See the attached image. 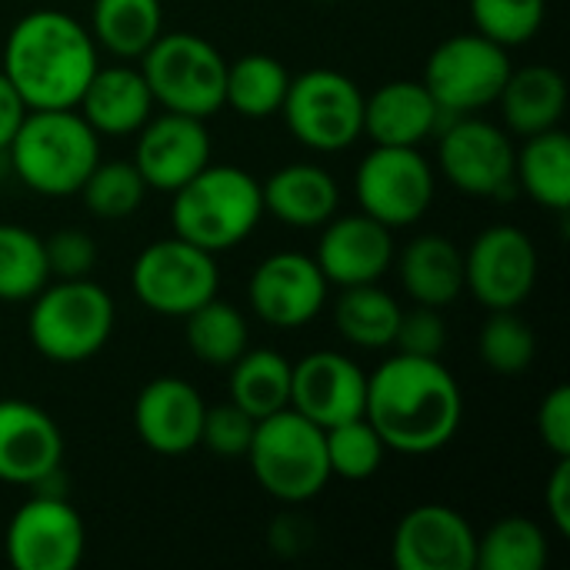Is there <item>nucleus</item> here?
I'll use <instances>...</instances> for the list:
<instances>
[{
  "label": "nucleus",
  "instance_id": "nucleus-15",
  "mask_svg": "<svg viewBox=\"0 0 570 570\" xmlns=\"http://www.w3.org/2000/svg\"><path fill=\"white\" fill-rule=\"evenodd\" d=\"M327 291L331 284L324 271L301 250H277L264 257L247 281L250 311L257 321L277 331H297L311 324L327 307Z\"/></svg>",
  "mask_w": 570,
  "mask_h": 570
},
{
  "label": "nucleus",
  "instance_id": "nucleus-32",
  "mask_svg": "<svg viewBox=\"0 0 570 570\" xmlns=\"http://www.w3.org/2000/svg\"><path fill=\"white\" fill-rule=\"evenodd\" d=\"M184 337L190 354L207 367H230L250 347V327L237 304L210 297L184 317Z\"/></svg>",
  "mask_w": 570,
  "mask_h": 570
},
{
  "label": "nucleus",
  "instance_id": "nucleus-42",
  "mask_svg": "<svg viewBox=\"0 0 570 570\" xmlns=\"http://www.w3.org/2000/svg\"><path fill=\"white\" fill-rule=\"evenodd\" d=\"M538 438L554 458H570V387L558 384L538 407Z\"/></svg>",
  "mask_w": 570,
  "mask_h": 570
},
{
  "label": "nucleus",
  "instance_id": "nucleus-24",
  "mask_svg": "<svg viewBox=\"0 0 570 570\" xmlns=\"http://www.w3.org/2000/svg\"><path fill=\"white\" fill-rule=\"evenodd\" d=\"M261 194H264V214H274L281 224L294 230L324 227L341 207V187L331 177V170L307 160L274 170L261 184Z\"/></svg>",
  "mask_w": 570,
  "mask_h": 570
},
{
  "label": "nucleus",
  "instance_id": "nucleus-23",
  "mask_svg": "<svg viewBox=\"0 0 570 570\" xmlns=\"http://www.w3.org/2000/svg\"><path fill=\"white\" fill-rule=\"evenodd\" d=\"M77 107L100 137H130L154 117V94L140 67L110 63L94 70Z\"/></svg>",
  "mask_w": 570,
  "mask_h": 570
},
{
  "label": "nucleus",
  "instance_id": "nucleus-19",
  "mask_svg": "<svg viewBox=\"0 0 570 570\" xmlns=\"http://www.w3.org/2000/svg\"><path fill=\"white\" fill-rule=\"evenodd\" d=\"M394 230L361 210L324 224L314 261L331 287H357L377 284L394 267Z\"/></svg>",
  "mask_w": 570,
  "mask_h": 570
},
{
  "label": "nucleus",
  "instance_id": "nucleus-21",
  "mask_svg": "<svg viewBox=\"0 0 570 570\" xmlns=\"http://www.w3.org/2000/svg\"><path fill=\"white\" fill-rule=\"evenodd\" d=\"M63 464V434L57 421L30 401H0V481L37 488Z\"/></svg>",
  "mask_w": 570,
  "mask_h": 570
},
{
  "label": "nucleus",
  "instance_id": "nucleus-14",
  "mask_svg": "<svg viewBox=\"0 0 570 570\" xmlns=\"http://www.w3.org/2000/svg\"><path fill=\"white\" fill-rule=\"evenodd\" d=\"M83 551V518L60 494H33L7 524V561L17 570H73Z\"/></svg>",
  "mask_w": 570,
  "mask_h": 570
},
{
  "label": "nucleus",
  "instance_id": "nucleus-12",
  "mask_svg": "<svg viewBox=\"0 0 570 570\" xmlns=\"http://www.w3.org/2000/svg\"><path fill=\"white\" fill-rule=\"evenodd\" d=\"M514 160L518 147L511 134L474 114L454 117L438 134V164L444 177L471 197L511 200L518 190Z\"/></svg>",
  "mask_w": 570,
  "mask_h": 570
},
{
  "label": "nucleus",
  "instance_id": "nucleus-38",
  "mask_svg": "<svg viewBox=\"0 0 570 570\" xmlns=\"http://www.w3.org/2000/svg\"><path fill=\"white\" fill-rule=\"evenodd\" d=\"M548 17V0H471L474 30L501 47L531 43Z\"/></svg>",
  "mask_w": 570,
  "mask_h": 570
},
{
  "label": "nucleus",
  "instance_id": "nucleus-29",
  "mask_svg": "<svg viewBox=\"0 0 570 570\" xmlns=\"http://www.w3.org/2000/svg\"><path fill=\"white\" fill-rule=\"evenodd\" d=\"M291 361L271 347H247L227 371H230V401L264 421L284 407H291Z\"/></svg>",
  "mask_w": 570,
  "mask_h": 570
},
{
  "label": "nucleus",
  "instance_id": "nucleus-40",
  "mask_svg": "<svg viewBox=\"0 0 570 570\" xmlns=\"http://www.w3.org/2000/svg\"><path fill=\"white\" fill-rule=\"evenodd\" d=\"M397 354H414V357H441L448 347V321L438 307L417 304L414 311H401V324L394 334Z\"/></svg>",
  "mask_w": 570,
  "mask_h": 570
},
{
  "label": "nucleus",
  "instance_id": "nucleus-34",
  "mask_svg": "<svg viewBox=\"0 0 570 570\" xmlns=\"http://www.w3.org/2000/svg\"><path fill=\"white\" fill-rule=\"evenodd\" d=\"M50 284L43 237L20 224H0V301H33Z\"/></svg>",
  "mask_w": 570,
  "mask_h": 570
},
{
  "label": "nucleus",
  "instance_id": "nucleus-2",
  "mask_svg": "<svg viewBox=\"0 0 570 570\" xmlns=\"http://www.w3.org/2000/svg\"><path fill=\"white\" fill-rule=\"evenodd\" d=\"M97 67L100 57L90 30L53 7L30 10L10 27L0 63L30 110L77 107Z\"/></svg>",
  "mask_w": 570,
  "mask_h": 570
},
{
  "label": "nucleus",
  "instance_id": "nucleus-43",
  "mask_svg": "<svg viewBox=\"0 0 570 570\" xmlns=\"http://www.w3.org/2000/svg\"><path fill=\"white\" fill-rule=\"evenodd\" d=\"M544 504H548V514H551V524L558 528V534L570 538V458H558V464L548 478Z\"/></svg>",
  "mask_w": 570,
  "mask_h": 570
},
{
  "label": "nucleus",
  "instance_id": "nucleus-44",
  "mask_svg": "<svg viewBox=\"0 0 570 570\" xmlns=\"http://www.w3.org/2000/svg\"><path fill=\"white\" fill-rule=\"evenodd\" d=\"M27 110H30V107L23 104L20 90H17V87L10 83V77L0 70V154H7V147H10V140H13V134L20 130Z\"/></svg>",
  "mask_w": 570,
  "mask_h": 570
},
{
  "label": "nucleus",
  "instance_id": "nucleus-35",
  "mask_svg": "<svg viewBox=\"0 0 570 570\" xmlns=\"http://www.w3.org/2000/svg\"><path fill=\"white\" fill-rule=\"evenodd\" d=\"M478 354L484 367H491L494 374H504V377L524 374L538 357L534 327L518 314V307L488 311V321L481 324V334H478Z\"/></svg>",
  "mask_w": 570,
  "mask_h": 570
},
{
  "label": "nucleus",
  "instance_id": "nucleus-5",
  "mask_svg": "<svg viewBox=\"0 0 570 570\" xmlns=\"http://www.w3.org/2000/svg\"><path fill=\"white\" fill-rule=\"evenodd\" d=\"M114 324L117 307L100 284L50 281L30 304L27 337L50 364H83L107 347Z\"/></svg>",
  "mask_w": 570,
  "mask_h": 570
},
{
  "label": "nucleus",
  "instance_id": "nucleus-22",
  "mask_svg": "<svg viewBox=\"0 0 570 570\" xmlns=\"http://www.w3.org/2000/svg\"><path fill=\"white\" fill-rule=\"evenodd\" d=\"M454 117L441 110L424 80H387L364 97V134L384 147H421Z\"/></svg>",
  "mask_w": 570,
  "mask_h": 570
},
{
  "label": "nucleus",
  "instance_id": "nucleus-25",
  "mask_svg": "<svg viewBox=\"0 0 570 570\" xmlns=\"http://www.w3.org/2000/svg\"><path fill=\"white\" fill-rule=\"evenodd\" d=\"M404 294L424 307H451L464 294V250L444 234H421L394 254Z\"/></svg>",
  "mask_w": 570,
  "mask_h": 570
},
{
  "label": "nucleus",
  "instance_id": "nucleus-26",
  "mask_svg": "<svg viewBox=\"0 0 570 570\" xmlns=\"http://www.w3.org/2000/svg\"><path fill=\"white\" fill-rule=\"evenodd\" d=\"M498 104L504 114V130L518 137H531L561 124L568 110V83L561 70L548 63L511 67V77Z\"/></svg>",
  "mask_w": 570,
  "mask_h": 570
},
{
  "label": "nucleus",
  "instance_id": "nucleus-1",
  "mask_svg": "<svg viewBox=\"0 0 570 570\" xmlns=\"http://www.w3.org/2000/svg\"><path fill=\"white\" fill-rule=\"evenodd\" d=\"M364 417L394 454L428 458L444 451L464 421V394L441 357L394 354L367 374Z\"/></svg>",
  "mask_w": 570,
  "mask_h": 570
},
{
  "label": "nucleus",
  "instance_id": "nucleus-33",
  "mask_svg": "<svg viewBox=\"0 0 570 570\" xmlns=\"http://www.w3.org/2000/svg\"><path fill=\"white\" fill-rule=\"evenodd\" d=\"M551 558L548 534L524 514L501 518L478 538L474 570H541Z\"/></svg>",
  "mask_w": 570,
  "mask_h": 570
},
{
  "label": "nucleus",
  "instance_id": "nucleus-8",
  "mask_svg": "<svg viewBox=\"0 0 570 570\" xmlns=\"http://www.w3.org/2000/svg\"><path fill=\"white\" fill-rule=\"evenodd\" d=\"M281 114L294 140L317 154H341L364 137V90L331 67L291 77Z\"/></svg>",
  "mask_w": 570,
  "mask_h": 570
},
{
  "label": "nucleus",
  "instance_id": "nucleus-10",
  "mask_svg": "<svg viewBox=\"0 0 570 570\" xmlns=\"http://www.w3.org/2000/svg\"><path fill=\"white\" fill-rule=\"evenodd\" d=\"M511 50L488 40L484 33H454L441 40L424 63V87L441 110L481 114L498 104L511 77Z\"/></svg>",
  "mask_w": 570,
  "mask_h": 570
},
{
  "label": "nucleus",
  "instance_id": "nucleus-4",
  "mask_svg": "<svg viewBox=\"0 0 570 570\" xmlns=\"http://www.w3.org/2000/svg\"><path fill=\"white\" fill-rule=\"evenodd\" d=\"M264 217L261 180L237 164H207L197 177L170 194L174 234L224 254L244 244Z\"/></svg>",
  "mask_w": 570,
  "mask_h": 570
},
{
  "label": "nucleus",
  "instance_id": "nucleus-9",
  "mask_svg": "<svg viewBox=\"0 0 570 570\" xmlns=\"http://www.w3.org/2000/svg\"><path fill=\"white\" fill-rule=\"evenodd\" d=\"M134 297L160 317H187L220 291L217 254L184 240L164 237L147 244L130 267Z\"/></svg>",
  "mask_w": 570,
  "mask_h": 570
},
{
  "label": "nucleus",
  "instance_id": "nucleus-30",
  "mask_svg": "<svg viewBox=\"0 0 570 570\" xmlns=\"http://www.w3.org/2000/svg\"><path fill=\"white\" fill-rule=\"evenodd\" d=\"M401 304L394 294H387L381 284H357L341 287V297L334 301V324L341 337L361 351H384L394 344L397 324H401Z\"/></svg>",
  "mask_w": 570,
  "mask_h": 570
},
{
  "label": "nucleus",
  "instance_id": "nucleus-18",
  "mask_svg": "<svg viewBox=\"0 0 570 570\" xmlns=\"http://www.w3.org/2000/svg\"><path fill=\"white\" fill-rule=\"evenodd\" d=\"M367 371L337 351H314L291 367V407L317 428L364 417Z\"/></svg>",
  "mask_w": 570,
  "mask_h": 570
},
{
  "label": "nucleus",
  "instance_id": "nucleus-27",
  "mask_svg": "<svg viewBox=\"0 0 570 570\" xmlns=\"http://www.w3.org/2000/svg\"><path fill=\"white\" fill-rule=\"evenodd\" d=\"M518 187L544 210H570V137L561 127L524 137L514 160Z\"/></svg>",
  "mask_w": 570,
  "mask_h": 570
},
{
  "label": "nucleus",
  "instance_id": "nucleus-20",
  "mask_svg": "<svg viewBox=\"0 0 570 570\" xmlns=\"http://www.w3.org/2000/svg\"><path fill=\"white\" fill-rule=\"evenodd\" d=\"M204 397L184 377H154L134 401V431L140 444L160 458H184L200 448Z\"/></svg>",
  "mask_w": 570,
  "mask_h": 570
},
{
  "label": "nucleus",
  "instance_id": "nucleus-37",
  "mask_svg": "<svg viewBox=\"0 0 570 570\" xmlns=\"http://www.w3.org/2000/svg\"><path fill=\"white\" fill-rule=\"evenodd\" d=\"M324 441H327L331 478H344V481L374 478L384 464V454H387L381 434L374 431V424L367 417H354V421L327 428Z\"/></svg>",
  "mask_w": 570,
  "mask_h": 570
},
{
  "label": "nucleus",
  "instance_id": "nucleus-45",
  "mask_svg": "<svg viewBox=\"0 0 570 570\" xmlns=\"http://www.w3.org/2000/svg\"><path fill=\"white\" fill-rule=\"evenodd\" d=\"M324 3H327V0H324Z\"/></svg>",
  "mask_w": 570,
  "mask_h": 570
},
{
  "label": "nucleus",
  "instance_id": "nucleus-16",
  "mask_svg": "<svg viewBox=\"0 0 570 570\" xmlns=\"http://www.w3.org/2000/svg\"><path fill=\"white\" fill-rule=\"evenodd\" d=\"M134 137V167L140 170L147 190L174 194L210 164V130L200 117L164 110Z\"/></svg>",
  "mask_w": 570,
  "mask_h": 570
},
{
  "label": "nucleus",
  "instance_id": "nucleus-13",
  "mask_svg": "<svg viewBox=\"0 0 570 570\" xmlns=\"http://www.w3.org/2000/svg\"><path fill=\"white\" fill-rule=\"evenodd\" d=\"M538 271L534 240L511 224L484 227L464 250V291L484 311L521 307L538 284Z\"/></svg>",
  "mask_w": 570,
  "mask_h": 570
},
{
  "label": "nucleus",
  "instance_id": "nucleus-17",
  "mask_svg": "<svg viewBox=\"0 0 570 570\" xmlns=\"http://www.w3.org/2000/svg\"><path fill=\"white\" fill-rule=\"evenodd\" d=\"M391 558L397 570H474L478 534L461 511L421 504L397 521Z\"/></svg>",
  "mask_w": 570,
  "mask_h": 570
},
{
  "label": "nucleus",
  "instance_id": "nucleus-31",
  "mask_svg": "<svg viewBox=\"0 0 570 570\" xmlns=\"http://www.w3.org/2000/svg\"><path fill=\"white\" fill-rule=\"evenodd\" d=\"M287 87H291V73L277 57L244 53L237 60H227L224 107H230L247 120H267L281 114Z\"/></svg>",
  "mask_w": 570,
  "mask_h": 570
},
{
  "label": "nucleus",
  "instance_id": "nucleus-36",
  "mask_svg": "<svg viewBox=\"0 0 570 570\" xmlns=\"http://www.w3.org/2000/svg\"><path fill=\"white\" fill-rule=\"evenodd\" d=\"M83 207L100 220H124L137 214L147 197V184L134 160H97L83 187L77 190Z\"/></svg>",
  "mask_w": 570,
  "mask_h": 570
},
{
  "label": "nucleus",
  "instance_id": "nucleus-28",
  "mask_svg": "<svg viewBox=\"0 0 570 570\" xmlns=\"http://www.w3.org/2000/svg\"><path fill=\"white\" fill-rule=\"evenodd\" d=\"M160 33V0H94L90 7V37L117 60H140Z\"/></svg>",
  "mask_w": 570,
  "mask_h": 570
},
{
  "label": "nucleus",
  "instance_id": "nucleus-11",
  "mask_svg": "<svg viewBox=\"0 0 570 570\" xmlns=\"http://www.w3.org/2000/svg\"><path fill=\"white\" fill-rule=\"evenodd\" d=\"M438 177L421 147H384L374 144L354 177L357 204L367 217L391 230L417 224L434 204Z\"/></svg>",
  "mask_w": 570,
  "mask_h": 570
},
{
  "label": "nucleus",
  "instance_id": "nucleus-6",
  "mask_svg": "<svg viewBox=\"0 0 570 570\" xmlns=\"http://www.w3.org/2000/svg\"><path fill=\"white\" fill-rule=\"evenodd\" d=\"M244 458H250V471L261 491L281 504H307L331 481L324 428L294 407L257 421Z\"/></svg>",
  "mask_w": 570,
  "mask_h": 570
},
{
  "label": "nucleus",
  "instance_id": "nucleus-3",
  "mask_svg": "<svg viewBox=\"0 0 570 570\" xmlns=\"http://www.w3.org/2000/svg\"><path fill=\"white\" fill-rule=\"evenodd\" d=\"M100 160V134L77 107L27 110L7 147V164L23 187L43 197H70Z\"/></svg>",
  "mask_w": 570,
  "mask_h": 570
},
{
  "label": "nucleus",
  "instance_id": "nucleus-41",
  "mask_svg": "<svg viewBox=\"0 0 570 570\" xmlns=\"http://www.w3.org/2000/svg\"><path fill=\"white\" fill-rule=\"evenodd\" d=\"M50 281H80L97 267V244L83 230H57L43 240Z\"/></svg>",
  "mask_w": 570,
  "mask_h": 570
},
{
  "label": "nucleus",
  "instance_id": "nucleus-39",
  "mask_svg": "<svg viewBox=\"0 0 570 570\" xmlns=\"http://www.w3.org/2000/svg\"><path fill=\"white\" fill-rule=\"evenodd\" d=\"M257 421L244 414L234 401L214 404L204 411V428H200V444L217 454V458H244L250 448Z\"/></svg>",
  "mask_w": 570,
  "mask_h": 570
},
{
  "label": "nucleus",
  "instance_id": "nucleus-7",
  "mask_svg": "<svg viewBox=\"0 0 570 570\" xmlns=\"http://www.w3.org/2000/svg\"><path fill=\"white\" fill-rule=\"evenodd\" d=\"M140 73L154 94V104H160L164 110L200 120L224 110L227 60L200 33H160L140 57Z\"/></svg>",
  "mask_w": 570,
  "mask_h": 570
}]
</instances>
